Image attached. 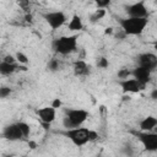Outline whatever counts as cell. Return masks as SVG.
<instances>
[{
    "mask_svg": "<svg viewBox=\"0 0 157 157\" xmlns=\"http://www.w3.org/2000/svg\"><path fill=\"white\" fill-rule=\"evenodd\" d=\"M2 136H4V139H6L9 141H18L21 139H25L17 123L6 125L2 130Z\"/></svg>",
    "mask_w": 157,
    "mask_h": 157,
    "instance_id": "9c48e42d",
    "label": "cell"
},
{
    "mask_svg": "<svg viewBox=\"0 0 157 157\" xmlns=\"http://www.w3.org/2000/svg\"><path fill=\"white\" fill-rule=\"evenodd\" d=\"M137 66L150 70L151 72L157 67V55L153 53H141L136 56Z\"/></svg>",
    "mask_w": 157,
    "mask_h": 157,
    "instance_id": "ba28073f",
    "label": "cell"
},
{
    "mask_svg": "<svg viewBox=\"0 0 157 157\" xmlns=\"http://www.w3.org/2000/svg\"><path fill=\"white\" fill-rule=\"evenodd\" d=\"M119 86L121 87L124 93H137L140 91H142L145 88L144 85H141L137 80L132 78H126V80H121L119 81Z\"/></svg>",
    "mask_w": 157,
    "mask_h": 157,
    "instance_id": "30bf717a",
    "label": "cell"
},
{
    "mask_svg": "<svg viewBox=\"0 0 157 157\" xmlns=\"http://www.w3.org/2000/svg\"><path fill=\"white\" fill-rule=\"evenodd\" d=\"M63 105V103H61V101L59 99V98H55V99H53V102H52V107L53 108H60Z\"/></svg>",
    "mask_w": 157,
    "mask_h": 157,
    "instance_id": "4316f807",
    "label": "cell"
},
{
    "mask_svg": "<svg viewBox=\"0 0 157 157\" xmlns=\"http://www.w3.org/2000/svg\"><path fill=\"white\" fill-rule=\"evenodd\" d=\"M121 153L125 157H134V155H135V147L130 142H125L121 146Z\"/></svg>",
    "mask_w": 157,
    "mask_h": 157,
    "instance_id": "e0dca14e",
    "label": "cell"
},
{
    "mask_svg": "<svg viewBox=\"0 0 157 157\" xmlns=\"http://www.w3.org/2000/svg\"><path fill=\"white\" fill-rule=\"evenodd\" d=\"M104 33H105V34H112V33H113V28H112V27H108V28H105Z\"/></svg>",
    "mask_w": 157,
    "mask_h": 157,
    "instance_id": "4dcf8cb0",
    "label": "cell"
},
{
    "mask_svg": "<svg viewBox=\"0 0 157 157\" xmlns=\"http://www.w3.org/2000/svg\"><path fill=\"white\" fill-rule=\"evenodd\" d=\"M151 71L150 70H147V69H144V67H140V66H136L132 71H131V76L135 78V80H137L141 85H144V86H146L148 82H150V80H151Z\"/></svg>",
    "mask_w": 157,
    "mask_h": 157,
    "instance_id": "7c38bea8",
    "label": "cell"
},
{
    "mask_svg": "<svg viewBox=\"0 0 157 157\" xmlns=\"http://www.w3.org/2000/svg\"><path fill=\"white\" fill-rule=\"evenodd\" d=\"M150 98L153 99V101H157V88H153V90L150 92Z\"/></svg>",
    "mask_w": 157,
    "mask_h": 157,
    "instance_id": "83f0119b",
    "label": "cell"
},
{
    "mask_svg": "<svg viewBox=\"0 0 157 157\" xmlns=\"http://www.w3.org/2000/svg\"><path fill=\"white\" fill-rule=\"evenodd\" d=\"M20 67L18 64H9V63H5V61H1L0 63V74L4 75V76H7V75H11L13 74L17 69ZM22 70H26V67H20Z\"/></svg>",
    "mask_w": 157,
    "mask_h": 157,
    "instance_id": "2e32d148",
    "label": "cell"
},
{
    "mask_svg": "<svg viewBox=\"0 0 157 157\" xmlns=\"http://www.w3.org/2000/svg\"><path fill=\"white\" fill-rule=\"evenodd\" d=\"M136 135V137L139 139V141L141 142V145L144 146V148L148 152H155L157 151V132H134Z\"/></svg>",
    "mask_w": 157,
    "mask_h": 157,
    "instance_id": "5b68a950",
    "label": "cell"
},
{
    "mask_svg": "<svg viewBox=\"0 0 157 157\" xmlns=\"http://www.w3.org/2000/svg\"><path fill=\"white\" fill-rule=\"evenodd\" d=\"M94 157H103V156H101V155H97V156H94Z\"/></svg>",
    "mask_w": 157,
    "mask_h": 157,
    "instance_id": "d6a6232c",
    "label": "cell"
},
{
    "mask_svg": "<svg viewBox=\"0 0 157 157\" xmlns=\"http://www.w3.org/2000/svg\"><path fill=\"white\" fill-rule=\"evenodd\" d=\"M139 126H140L141 131H144V132L152 131L157 126V118L153 115H147L139 121Z\"/></svg>",
    "mask_w": 157,
    "mask_h": 157,
    "instance_id": "5bb4252c",
    "label": "cell"
},
{
    "mask_svg": "<svg viewBox=\"0 0 157 157\" xmlns=\"http://www.w3.org/2000/svg\"><path fill=\"white\" fill-rule=\"evenodd\" d=\"M10 93H11V88H10V87L2 86V87L0 88V98H6V97L10 96Z\"/></svg>",
    "mask_w": 157,
    "mask_h": 157,
    "instance_id": "d4e9b609",
    "label": "cell"
},
{
    "mask_svg": "<svg viewBox=\"0 0 157 157\" xmlns=\"http://www.w3.org/2000/svg\"><path fill=\"white\" fill-rule=\"evenodd\" d=\"M77 48V36H63L59 38L53 39L52 42V49L60 55H69L74 53Z\"/></svg>",
    "mask_w": 157,
    "mask_h": 157,
    "instance_id": "7a4b0ae2",
    "label": "cell"
},
{
    "mask_svg": "<svg viewBox=\"0 0 157 157\" xmlns=\"http://www.w3.org/2000/svg\"><path fill=\"white\" fill-rule=\"evenodd\" d=\"M108 66H109V61H108L107 58L99 56V58L97 59V67H98V69H107Z\"/></svg>",
    "mask_w": 157,
    "mask_h": 157,
    "instance_id": "7402d4cb",
    "label": "cell"
},
{
    "mask_svg": "<svg viewBox=\"0 0 157 157\" xmlns=\"http://www.w3.org/2000/svg\"><path fill=\"white\" fill-rule=\"evenodd\" d=\"M96 5H97V9L105 10L110 5V0H97L96 1Z\"/></svg>",
    "mask_w": 157,
    "mask_h": 157,
    "instance_id": "cb8c5ba5",
    "label": "cell"
},
{
    "mask_svg": "<svg viewBox=\"0 0 157 157\" xmlns=\"http://www.w3.org/2000/svg\"><path fill=\"white\" fill-rule=\"evenodd\" d=\"M74 75L77 77H85L91 74V66L85 60H76L74 63Z\"/></svg>",
    "mask_w": 157,
    "mask_h": 157,
    "instance_id": "4fadbf2b",
    "label": "cell"
},
{
    "mask_svg": "<svg viewBox=\"0 0 157 157\" xmlns=\"http://www.w3.org/2000/svg\"><path fill=\"white\" fill-rule=\"evenodd\" d=\"M115 37H117V38H120V39H124V38L126 37V34H125V32L121 29L119 33H117V34H115Z\"/></svg>",
    "mask_w": 157,
    "mask_h": 157,
    "instance_id": "f1b7e54d",
    "label": "cell"
},
{
    "mask_svg": "<svg viewBox=\"0 0 157 157\" xmlns=\"http://www.w3.org/2000/svg\"><path fill=\"white\" fill-rule=\"evenodd\" d=\"M43 18L45 22L49 25L52 29H58L60 28L65 22H66V15L63 11H48L43 13Z\"/></svg>",
    "mask_w": 157,
    "mask_h": 157,
    "instance_id": "8992f818",
    "label": "cell"
},
{
    "mask_svg": "<svg viewBox=\"0 0 157 157\" xmlns=\"http://www.w3.org/2000/svg\"><path fill=\"white\" fill-rule=\"evenodd\" d=\"M67 28H69V31H71V32H80V31L83 28V23H82L81 16L77 15V13H74V15L71 16V20H70L69 25H67Z\"/></svg>",
    "mask_w": 157,
    "mask_h": 157,
    "instance_id": "9a60e30c",
    "label": "cell"
},
{
    "mask_svg": "<svg viewBox=\"0 0 157 157\" xmlns=\"http://www.w3.org/2000/svg\"><path fill=\"white\" fill-rule=\"evenodd\" d=\"M63 135H65L75 146L81 147L86 144L94 141L98 139V132L94 130H91L88 128H74V129H66Z\"/></svg>",
    "mask_w": 157,
    "mask_h": 157,
    "instance_id": "6da1fadb",
    "label": "cell"
},
{
    "mask_svg": "<svg viewBox=\"0 0 157 157\" xmlns=\"http://www.w3.org/2000/svg\"><path fill=\"white\" fill-rule=\"evenodd\" d=\"M104 16H105V10L97 9V10H96L91 16H90V21H91L92 23H94V22H98L99 20H102Z\"/></svg>",
    "mask_w": 157,
    "mask_h": 157,
    "instance_id": "ac0fdd59",
    "label": "cell"
},
{
    "mask_svg": "<svg viewBox=\"0 0 157 157\" xmlns=\"http://www.w3.org/2000/svg\"><path fill=\"white\" fill-rule=\"evenodd\" d=\"M15 58H16V60L20 63V64H27L28 63V56L25 54V53H22V52H17L16 53V55H15Z\"/></svg>",
    "mask_w": 157,
    "mask_h": 157,
    "instance_id": "603a6c76",
    "label": "cell"
},
{
    "mask_svg": "<svg viewBox=\"0 0 157 157\" xmlns=\"http://www.w3.org/2000/svg\"><path fill=\"white\" fill-rule=\"evenodd\" d=\"M17 124H18V126H20L22 134H23V137H28V136H29V132H31L29 125H28L26 121H17Z\"/></svg>",
    "mask_w": 157,
    "mask_h": 157,
    "instance_id": "ffe728a7",
    "label": "cell"
},
{
    "mask_svg": "<svg viewBox=\"0 0 157 157\" xmlns=\"http://www.w3.org/2000/svg\"><path fill=\"white\" fill-rule=\"evenodd\" d=\"M155 49H156V50H157V43H156V44H155Z\"/></svg>",
    "mask_w": 157,
    "mask_h": 157,
    "instance_id": "1f68e13d",
    "label": "cell"
},
{
    "mask_svg": "<svg viewBox=\"0 0 157 157\" xmlns=\"http://www.w3.org/2000/svg\"><path fill=\"white\" fill-rule=\"evenodd\" d=\"M125 12L129 17L134 18H148V10L144 1H137L130 5H125Z\"/></svg>",
    "mask_w": 157,
    "mask_h": 157,
    "instance_id": "52a82bcc",
    "label": "cell"
},
{
    "mask_svg": "<svg viewBox=\"0 0 157 157\" xmlns=\"http://www.w3.org/2000/svg\"><path fill=\"white\" fill-rule=\"evenodd\" d=\"M21 157H27V156H21Z\"/></svg>",
    "mask_w": 157,
    "mask_h": 157,
    "instance_id": "836d02e7",
    "label": "cell"
},
{
    "mask_svg": "<svg viewBox=\"0 0 157 157\" xmlns=\"http://www.w3.org/2000/svg\"><path fill=\"white\" fill-rule=\"evenodd\" d=\"M1 61H5V63H9V64H16V58L13 56V55H11V54H7V55H5L4 56V59L1 60Z\"/></svg>",
    "mask_w": 157,
    "mask_h": 157,
    "instance_id": "484cf974",
    "label": "cell"
},
{
    "mask_svg": "<svg viewBox=\"0 0 157 157\" xmlns=\"http://www.w3.org/2000/svg\"><path fill=\"white\" fill-rule=\"evenodd\" d=\"M28 146H29L31 148H36V147H37V144H36L34 141H28Z\"/></svg>",
    "mask_w": 157,
    "mask_h": 157,
    "instance_id": "f546056e",
    "label": "cell"
},
{
    "mask_svg": "<svg viewBox=\"0 0 157 157\" xmlns=\"http://www.w3.org/2000/svg\"><path fill=\"white\" fill-rule=\"evenodd\" d=\"M90 117V113L85 109H66L63 119V125L65 129L80 128Z\"/></svg>",
    "mask_w": 157,
    "mask_h": 157,
    "instance_id": "277c9868",
    "label": "cell"
},
{
    "mask_svg": "<svg viewBox=\"0 0 157 157\" xmlns=\"http://www.w3.org/2000/svg\"><path fill=\"white\" fill-rule=\"evenodd\" d=\"M117 76H118V78H119L120 81H121V80H126V78H129V77L131 76V71L128 70V69H125V67H123V69H119V70H118Z\"/></svg>",
    "mask_w": 157,
    "mask_h": 157,
    "instance_id": "44dd1931",
    "label": "cell"
},
{
    "mask_svg": "<svg viewBox=\"0 0 157 157\" xmlns=\"http://www.w3.org/2000/svg\"><path fill=\"white\" fill-rule=\"evenodd\" d=\"M148 23V18H134V17H126L120 18L119 25L121 29L125 32L126 36H139L141 34L146 26Z\"/></svg>",
    "mask_w": 157,
    "mask_h": 157,
    "instance_id": "3957f363",
    "label": "cell"
},
{
    "mask_svg": "<svg viewBox=\"0 0 157 157\" xmlns=\"http://www.w3.org/2000/svg\"><path fill=\"white\" fill-rule=\"evenodd\" d=\"M37 115L39 118V120L42 121V124H52L55 120V115H56V109L50 107H43L39 108L37 110Z\"/></svg>",
    "mask_w": 157,
    "mask_h": 157,
    "instance_id": "8fae6325",
    "label": "cell"
},
{
    "mask_svg": "<svg viewBox=\"0 0 157 157\" xmlns=\"http://www.w3.org/2000/svg\"><path fill=\"white\" fill-rule=\"evenodd\" d=\"M47 69L49 71H52V72L58 71L60 69V61L58 59H50L49 63H48V65H47Z\"/></svg>",
    "mask_w": 157,
    "mask_h": 157,
    "instance_id": "d6986e66",
    "label": "cell"
}]
</instances>
